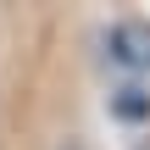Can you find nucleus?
<instances>
[{
    "label": "nucleus",
    "instance_id": "nucleus-1",
    "mask_svg": "<svg viewBox=\"0 0 150 150\" xmlns=\"http://www.w3.org/2000/svg\"><path fill=\"white\" fill-rule=\"evenodd\" d=\"M106 56L122 72H150V22H139V17L111 22L106 28Z\"/></svg>",
    "mask_w": 150,
    "mask_h": 150
},
{
    "label": "nucleus",
    "instance_id": "nucleus-2",
    "mask_svg": "<svg viewBox=\"0 0 150 150\" xmlns=\"http://www.w3.org/2000/svg\"><path fill=\"white\" fill-rule=\"evenodd\" d=\"M117 117H150L145 89H122V95H117Z\"/></svg>",
    "mask_w": 150,
    "mask_h": 150
},
{
    "label": "nucleus",
    "instance_id": "nucleus-3",
    "mask_svg": "<svg viewBox=\"0 0 150 150\" xmlns=\"http://www.w3.org/2000/svg\"><path fill=\"white\" fill-rule=\"evenodd\" d=\"M56 150H89V145H83L78 134H67V139H61V145H56Z\"/></svg>",
    "mask_w": 150,
    "mask_h": 150
}]
</instances>
